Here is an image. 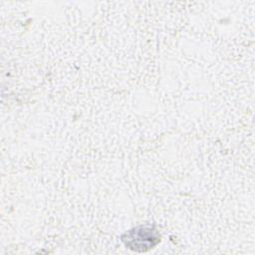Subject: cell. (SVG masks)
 <instances>
[{"mask_svg": "<svg viewBox=\"0 0 255 255\" xmlns=\"http://www.w3.org/2000/svg\"><path fill=\"white\" fill-rule=\"evenodd\" d=\"M122 241L132 251L145 252L159 243L160 235L153 225H139L123 234Z\"/></svg>", "mask_w": 255, "mask_h": 255, "instance_id": "1", "label": "cell"}]
</instances>
